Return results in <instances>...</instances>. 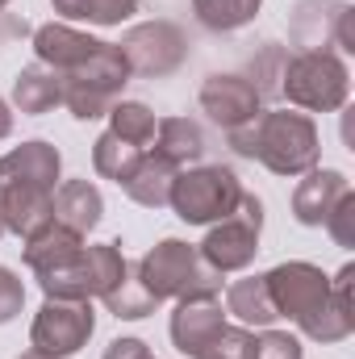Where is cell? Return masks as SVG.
I'll return each mask as SVG.
<instances>
[{"label": "cell", "mask_w": 355, "mask_h": 359, "mask_svg": "<svg viewBox=\"0 0 355 359\" xmlns=\"http://www.w3.org/2000/svg\"><path fill=\"white\" fill-rule=\"evenodd\" d=\"M234 155L264 163L272 176H305L322 159V138L309 113L301 109H260L247 126L226 134Z\"/></svg>", "instance_id": "cell-1"}, {"label": "cell", "mask_w": 355, "mask_h": 359, "mask_svg": "<svg viewBox=\"0 0 355 359\" xmlns=\"http://www.w3.org/2000/svg\"><path fill=\"white\" fill-rule=\"evenodd\" d=\"M155 126H159V117H155L142 100H117V104L109 109V130H113L117 138H126V142L142 147V151L151 147Z\"/></svg>", "instance_id": "cell-30"}, {"label": "cell", "mask_w": 355, "mask_h": 359, "mask_svg": "<svg viewBox=\"0 0 355 359\" xmlns=\"http://www.w3.org/2000/svg\"><path fill=\"white\" fill-rule=\"evenodd\" d=\"M288 42L297 50L355 55V8L347 0H297L288 17Z\"/></svg>", "instance_id": "cell-9"}, {"label": "cell", "mask_w": 355, "mask_h": 359, "mask_svg": "<svg viewBox=\"0 0 355 359\" xmlns=\"http://www.w3.org/2000/svg\"><path fill=\"white\" fill-rule=\"evenodd\" d=\"M284 63H288V50L280 42H264L251 59H247V84L260 92V100H280V80H284Z\"/></svg>", "instance_id": "cell-28"}, {"label": "cell", "mask_w": 355, "mask_h": 359, "mask_svg": "<svg viewBox=\"0 0 355 359\" xmlns=\"http://www.w3.org/2000/svg\"><path fill=\"white\" fill-rule=\"evenodd\" d=\"M38 288L46 301H92V280H88V264H84V251L67 264L51 271H38Z\"/></svg>", "instance_id": "cell-25"}, {"label": "cell", "mask_w": 355, "mask_h": 359, "mask_svg": "<svg viewBox=\"0 0 355 359\" xmlns=\"http://www.w3.org/2000/svg\"><path fill=\"white\" fill-rule=\"evenodd\" d=\"M80 251H84V234L59 226L55 217H51L42 230H34L29 238H21V259H25V268L34 271V276L59 268V264H67V259H76Z\"/></svg>", "instance_id": "cell-18"}, {"label": "cell", "mask_w": 355, "mask_h": 359, "mask_svg": "<svg viewBox=\"0 0 355 359\" xmlns=\"http://www.w3.org/2000/svg\"><path fill=\"white\" fill-rule=\"evenodd\" d=\"M326 234H330L343 251H351L355 247V192H347V196L330 209V217H326Z\"/></svg>", "instance_id": "cell-33"}, {"label": "cell", "mask_w": 355, "mask_h": 359, "mask_svg": "<svg viewBox=\"0 0 355 359\" xmlns=\"http://www.w3.org/2000/svg\"><path fill=\"white\" fill-rule=\"evenodd\" d=\"M255 351V330H247V326H226L213 343H209V351L196 359H251Z\"/></svg>", "instance_id": "cell-31"}, {"label": "cell", "mask_w": 355, "mask_h": 359, "mask_svg": "<svg viewBox=\"0 0 355 359\" xmlns=\"http://www.w3.org/2000/svg\"><path fill=\"white\" fill-rule=\"evenodd\" d=\"M105 359H155V355H151V347H147L142 339L121 334V339H113V343L105 347Z\"/></svg>", "instance_id": "cell-35"}, {"label": "cell", "mask_w": 355, "mask_h": 359, "mask_svg": "<svg viewBox=\"0 0 355 359\" xmlns=\"http://www.w3.org/2000/svg\"><path fill=\"white\" fill-rule=\"evenodd\" d=\"M59 17L88 21V25H121L138 13L142 0H51Z\"/></svg>", "instance_id": "cell-29"}, {"label": "cell", "mask_w": 355, "mask_h": 359, "mask_svg": "<svg viewBox=\"0 0 355 359\" xmlns=\"http://www.w3.org/2000/svg\"><path fill=\"white\" fill-rule=\"evenodd\" d=\"M100 305H105L117 322H142V318H151V313L159 309V301L142 288V280H138L134 264H130V271L117 280V288H113L109 297H100Z\"/></svg>", "instance_id": "cell-26"}, {"label": "cell", "mask_w": 355, "mask_h": 359, "mask_svg": "<svg viewBox=\"0 0 355 359\" xmlns=\"http://www.w3.org/2000/svg\"><path fill=\"white\" fill-rule=\"evenodd\" d=\"M243 192H247L243 180L230 168H222V163H192V168L176 172L168 205H172V213L184 226H213V222H226L239 209Z\"/></svg>", "instance_id": "cell-4"}, {"label": "cell", "mask_w": 355, "mask_h": 359, "mask_svg": "<svg viewBox=\"0 0 355 359\" xmlns=\"http://www.w3.org/2000/svg\"><path fill=\"white\" fill-rule=\"evenodd\" d=\"M13 121H17V113H13V104H8V100L0 96V142H4L8 134H13Z\"/></svg>", "instance_id": "cell-36"}, {"label": "cell", "mask_w": 355, "mask_h": 359, "mask_svg": "<svg viewBox=\"0 0 355 359\" xmlns=\"http://www.w3.org/2000/svg\"><path fill=\"white\" fill-rule=\"evenodd\" d=\"M100 42L105 38H92V34L67 25V21H46V25L34 29V55H38V63L51 67V72H59V76L84 67L92 55L100 50Z\"/></svg>", "instance_id": "cell-13"}, {"label": "cell", "mask_w": 355, "mask_h": 359, "mask_svg": "<svg viewBox=\"0 0 355 359\" xmlns=\"http://www.w3.org/2000/svg\"><path fill=\"white\" fill-rule=\"evenodd\" d=\"M92 330H96L92 301H42L29 326V351L46 359H72L88 347Z\"/></svg>", "instance_id": "cell-10"}, {"label": "cell", "mask_w": 355, "mask_h": 359, "mask_svg": "<svg viewBox=\"0 0 355 359\" xmlns=\"http://www.w3.org/2000/svg\"><path fill=\"white\" fill-rule=\"evenodd\" d=\"M151 142H155L151 155L168 159L176 172L201 163V155H205V130H201L192 117H163V121L155 126V138H151Z\"/></svg>", "instance_id": "cell-21"}, {"label": "cell", "mask_w": 355, "mask_h": 359, "mask_svg": "<svg viewBox=\"0 0 355 359\" xmlns=\"http://www.w3.org/2000/svg\"><path fill=\"white\" fill-rule=\"evenodd\" d=\"M4 4H13V0H0V8H4Z\"/></svg>", "instance_id": "cell-39"}, {"label": "cell", "mask_w": 355, "mask_h": 359, "mask_svg": "<svg viewBox=\"0 0 355 359\" xmlns=\"http://www.w3.org/2000/svg\"><path fill=\"white\" fill-rule=\"evenodd\" d=\"M126 84H130V67H126L117 42H100V50L84 67L63 76V109L76 121H100L121 100Z\"/></svg>", "instance_id": "cell-5"}, {"label": "cell", "mask_w": 355, "mask_h": 359, "mask_svg": "<svg viewBox=\"0 0 355 359\" xmlns=\"http://www.w3.org/2000/svg\"><path fill=\"white\" fill-rule=\"evenodd\" d=\"M260 8H264V0H192V13L209 34H234V29L251 25L260 17Z\"/></svg>", "instance_id": "cell-24"}, {"label": "cell", "mask_w": 355, "mask_h": 359, "mask_svg": "<svg viewBox=\"0 0 355 359\" xmlns=\"http://www.w3.org/2000/svg\"><path fill=\"white\" fill-rule=\"evenodd\" d=\"M84 264H88L92 297H109L117 288V280L130 271V259L121 255V243H84Z\"/></svg>", "instance_id": "cell-27"}, {"label": "cell", "mask_w": 355, "mask_h": 359, "mask_svg": "<svg viewBox=\"0 0 355 359\" xmlns=\"http://www.w3.org/2000/svg\"><path fill=\"white\" fill-rule=\"evenodd\" d=\"M17 359H46V355H38V351H21Z\"/></svg>", "instance_id": "cell-37"}, {"label": "cell", "mask_w": 355, "mask_h": 359, "mask_svg": "<svg viewBox=\"0 0 355 359\" xmlns=\"http://www.w3.org/2000/svg\"><path fill=\"white\" fill-rule=\"evenodd\" d=\"M21 305H25V284H21V276L13 268H0V326L13 322V318L21 313Z\"/></svg>", "instance_id": "cell-34"}, {"label": "cell", "mask_w": 355, "mask_h": 359, "mask_svg": "<svg viewBox=\"0 0 355 359\" xmlns=\"http://www.w3.org/2000/svg\"><path fill=\"white\" fill-rule=\"evenodd\" d=\"M142 155H147L142 147H134V142L117 138L113 130H105V134L92 142V168H96V176H100V180H113L117 188L130 180V172L138 168V159H142Z\"/></svg>", "instance_id": "cell-23"}, {"label": "cell", "mask_w": 355, "mask_h": 359, "mask_svg": "<svg viewBox=\"0 0 355 359\" xmlns=\"http://www.w3.org/2000/svg\"><path fill=\"white\" fill-rule=\"evenodd\" d=\"M172 184H176V168L168 163V159H159V155H142L138 159V168L130 172V180L121 184V192L134 201V205H142V209H163L168 201H172Z\"/></svg>", "instance_id": "cell-22"}, {"label": "cell", "mask_w": 355, "mask_h": 359, "mask_svg": "<svg viewBox=\"0 0 355 359\" xmlns=\"http://www.w3.org/2000/svg\"><path fill=\"white\" fill-rule=\"evenodd\" d=\"M0 238H4V222H0Z\"/></svg>", "instance_id": "cell-38"}, {"label": "cell", "mask_w": 355, "mask_h": 359, "mask_svg": "<svg viewBox=\"0 0 355 359\" xmlns=\"http://www.w3.org/2000/svg\"><path fill=\"white\" fill-rule=\"evenodd\" d=\"M260 230H264V201L255 192H243L239 209L226 222H213L205 243L196 247L201 259L213 271L230 276V271H247L260 255Z\"/></svg>", "instance_id": "cell-6"}, {"label": "cell", "mask_w": 355, "mask_h": 359, "mask_svg": "<svg viewBox=\"0 0 355 359\" xmlns=\"http://www.w3.org/2000/svg\"><path fill=\"white\" fill-rule=\"evenodd\" d=\"M51 213H55L59 226L88 238V230H96L100 217H105V196H100V188L92 180H59Z\"/></svg>", "instance_id": "cell-17"}, {"label": "cell", "mask_w": 355, "mask_h": 359, "mask_svg": "<svg viewBox=\"0 0 355 359\" xmlns=\"http://www.w3.org/2000/svg\"><path fill=\"white\" fill-rule=\"evenodd\" d=\"M55 188H38V184H0V222L4 234L29 238L34 230H42L55 213Z\"/></svg>", "instance_id": "cell-16"}, {"label": "cell", "mask_w": 355, "mask_h": 359, "mask_svg": "<svg viewBox=\"0 0 355 359\" xmlns=\"http://www.w3.org/2000/svg\"><path fill=\"white\" fill-rule=\"evenodd\" d=\"M138 280H142V288L163 305V301H184V297H217L222 292V284H226V276L222 271H213L205 259H201V251L192 247V243H184V238H163V243H155L138 264Z\"/></svg>", "instance_id": "cell-2"}, {"label": "cell", "mask_w": 355, "mask_h": 359, "mask_svg": "<svg viewBox=\"0 0 355 359\" xmlns=\"http://www.w3.org/2000/svg\"><path fill=\"white\" fill-rule=\"evenodd\" d=\"M63 180V155L46 138H29L0 155V184H38V188H59Z\"/></svg>", "instance_id": "cell-15"}, {"label": "cell", "mask_w": 355, "mask_h": 359, "mask_svg": "<svg viewBox=\"0 0 355 359\" xmlns=\"http://www.w3.org/2000/svg\"><path fill=\"white\" fill-rule=\"evenodd\" d=\"M130 76H142V80H163V76H176L188 59V34L180 29L176 21H138L121 34L117 42Z\"/></svg>", "instance_id": "cell-7"}, {"label": "cell", "mask_w": 355, "mask_h": 359, "mask_svg": "<svg viewBox=\"0 0 355 359\" xmlns=\"http://www.w3.org/2000/svg\"><path fill=\"white\" fill-rule=\"evenodd\" d=\"M226 313H230L239 326H247V330H267L272 322H280L276 301H272V292H267L264 271L226 284Z\"/></svg>", "instance_id": "cell-19"}, {"label": "cell", "mask_w": 355, "mask_h": 359, "mask_svg": "<svg viewBox=\"0 0 355 359\" xmlns=\"http://www.w3.org/2000/svg\"><path fill=\"white\" fill-rule=\"evenodd\" d=\"M8 104L17 113H25V117H42L51 109H59L63 104V76L51 72V67H42V63L21 67L17 80H13V100Z\"/></svg>", "instance_id": "cell-20"}, {"label": "cell", "mask_w": 355, "mask_h": 359, "mask_svg": "<svg viewBox=\"0 0 355 359\" xmlns=\"http://www.w3.org/2000/svg\"><path fill=\"white\" fill-rule=\"evenodd\" d=\"M251 359H305V347H301L297 334L272 330V326H267L264 334H255V351H251Z\"/></svg>", "instance_id": "cell-32"}, {"label": "cell", "mask_w": 355, "mask_h": 359, "mask_svg": "<svg viewBox=\"0 0 355 359\" xmlns=\"http://www.w3.org/2000/svg\"><path fill=\"white\" fill-rule=\"evenodd\" d=\"M347 192H351V180L343 176L339 168H309L305 176L297 180V188H293V217L301 226L318 230V226H326L330 209Z\"/></svg>", "instance_id": "cell-14"}, {"label": "cell", "mask_w": 355, "mask_h": 359, "mask_svg": "<svg viewBox=\"0 0 355 359\" xmlns=\"http://www.w3.org/2000/svg\"><path fill=\"white\" fill-rule=\"evenodd\" d=\"M280 96L301 113H339L351 96L347 59L335 50H297L284 63Z\"/></svg>", "instance_id": "cell-3"}, {"label": "cell", "mask_w": 355, "mask_h": 359, "mask_svg": "<svg viewBox=\"0 0 355 359\" xmlns=\"http://www.w3.org/2000/svg\"><path fill=\"white\" fill-rule=\"evenodd\" d=\"M196 100H201V113H205L213 126H222L226 134L239 130V126H247V121L260 117V109H264L260 92L247 84L243 72H213V76H205Z\"/></svg>", "instance_id": "cell-11"}, {"label": "cell", "mask_w": 355, "mask_h": 359, "mask_svg": "<svg viewBox=\"0 0 355 359\" xmlns=\"http://www.w3.org/2000/svg\"><path fill=\"white\" fill-rule=\"evenodd\" d=\"M264 280L272 301H276V313L288 318L297 330H305L330 301V276L318 264H305V259L276 264L272 271H264Z\"/></svg>", "instance_id": "cell-8"}, {"label": "cell", "mask_w": 355, "mask_h": 359, "mask_svg": "<svg viewBox=\"0 0 355 359\" xmlns=\"http://www.w3.org/2000/svg\"><path fill=\"white\" fill-rule=\"evenodd\" d=\"M168 330H172V343H176L180 355H188V359L205 355L209 343L226 330V305L217 297H209V292L205 297H184L172 309Z\"/></svg>", "instance_id": "cell-12"}]
</instances>
